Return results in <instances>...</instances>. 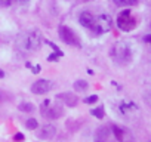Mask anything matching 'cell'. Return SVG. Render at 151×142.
Wrapping results in <instances>:
<instances>
[{"label":"cell","mask_w":151,"mask_h":142,"mask_svg":"<svg viewBox=\"0 0 151 142\" xmlns=\"http://www.w3.org/2000/svg\"><path fill=\"white\" fill-rule=\"evenodd\" d=\"M17 46L19 47V50H22L25 53L36 52L42 46V34H40V31L39 30H30V31L22 33L18 37V40H17Z\"/></svg>","instance_id":"obj_1"},{"label":"cell","mask_w":151,"mask_h":142,"mask_svg":"<svg viewBox=\"0 0 151 142\" xmlns=\"http://www.w3.org/2000/svg\"><path fill=\"white\" fill-rule=\"evenodd\" d=\"M113 58L117 64L120 65H126L130 62L132 59V49L126 42H119L114 44L113 47Z\"/></svg>","instance_id":"obj_2"},{"label":"cell","mask_w":151,"mask_h":142,"mask_svg":"<svg viewBox=\"0 0 151 142\" xmlns=\"http://www.w3.org/2000/svg\"><path fill=\"white\" fill-rule=\"evenodd\" d=\"M117 27L122 31H132L136 27V19L133 18L132 12L129 9H124L123 12L119 14L117 16Z\"/></svg>","instance_id":"obj_3"},{"label":"cell","mask_w":151,"mask_h":142,"mask_svg":"<svg viewBox=\"0 0 151 142\" xmlns=\"http://www.w3.org/2000/svg\"><path fill=\"white\" fill-rule=\"evenodd\" d=\"M58 34H59V39H61L64 43H67V44H70V46L80 47V40H79V37L76 36V33H74L71 28H68L67 25H59V27H58Z\"/></svg>","instance_id":"obj_4"},{"label":"cell","mask_w":151,"mask_h":142,"mask_svg":"<svg viewBox=\"0 0 151 142\" xmlns=\"http://www.w3.org/2000/svg\"><path fill=\"white\" fill-rule=\"evenodd\" d=\"M111 27H113V19L110 15H98L95 16V24H93L92 31L95 34H104V33H108Z\"/></svg>","instance_id":"obj_5"},{"label":"cell","mask_w":151,"mask_h":142,"mask_svg":"<svg viewBox=\"0 0 151 142\" xmlns=\"http://www.w3.org/2000/svg\"><path fill=\"white\" fill-rule=\"evenodd\" d=\"M40 113H42V115L45 118L55 120V118H59L64 114V110H62L61 105H50L49 101H45L42 104V107H40Z\"/></svg>","instance_id":"obj_6"},{"label":"cell","mask_w":151,"mask_h":142,"mask_svg":"<svg viewBox=\"0 0 151 142\" xmlns=\"http://www.w3.org/2000/svg\"><path fill=\"white\" fill-rule=\"evenodd\" d=\"M114 133H113V129L111 126H102L96 130L95 133V142H114Z\"/></svg>","instance_id":"obj_7"},{"label":"cell","mask_w":151,"mask_h":142,"mask_svg":"<svg viewBox=\"0 0 151 142\" xmlns=\"http://www.w3.org/2000/svg\"><path fill=\"white\" fill-rule=\"evenodd\" d=\"M52 89V83L49 80H37L31 86V92L34 95H45Z\"/></svg>","instance_id":"obj_8"},{"label":"cell","mask_w":151,"mask_h":142,"mask_svg":"<svg viewBox=\"0 0 151 142\" xmlns=\"http://www.w3.org/2000/svg\"><path fill=\"white\" fill-rule=\"evenodd\" d=\"M79 22H80L85 28L92 30V28H93V24H95V15H93L92 12H89V11H85V12L80 14Z\"/></svg>","instance_id":"obj_9"},{"label":"cell","mask_w":151,"mask_h":142,"mask_svg":"<svg viewBox=\"0 0 151 142\" xmlns=\"http://www.w3.org/2000/svg\"><path fill=\"white\" fill-rule=\"evenodd\" d=\"M56 133V129L53 124H45L42 127V130H39V138L42 139H52Z\"/></svg>","instance_id":"obj_10"},{"label":"cell","mask_w":151,"mask_h":142,"mask_svg":"<svg viewBox=\"0 0 151 142\" xmlns=\"http://www.w3.org/2000/svg\"><path fill=\"white\" fill-rule=\"evenodd\" d=\"M111 129H113V133H114V136H116L117 141L126 142V135H129V132H127L126 129H123V127H120V126H116V124H113Z\"/></svg>","instance_id":"obj_11"},{"label":"cell","mask_w":151,"mask_h":142,"mask_svg":"<svg viewBox=\"0 0 151 142\" xmlns=\"http://www.w3.org/2000/svg\"><path fill=\"white\" fill-rule=\"evenodd\" d=\"M62 99L68 107H76V105H77V96H76V95H71V93H62V95H58V99Z\"/></svg>","instance_id":"obj_12"},{"label":"cell","mask_w":151,"mask_h":142,"mask_svg":"<svg viewBox=\"0 0 151 142\" xmlns=\"http://www.w3.org/2000/svg\"><path fill=\"white\" fill-rule=\"evenodd\" d=\"M28 3V0H0V6L8 8V6H14V5H24Z\"/></svg>","instance_id":"obj_13"},{"label":"cell","mask_w":151,"mask_h":142,"mask_svg":"<svg viewBox=\"0 0 151 142\" xmlns=\"http://www.w3.org/2000/svg\"><path fill=\"white\" fill-rule=\"evenodd\" d=\"M88 87H89V85L85 80H79V82L74 83V89L77 92H85V90H88Z\"/></svg>","instance_id":"obj_14"},{"label":"cell","mask_w":151,"mask_h":142,"mask_svg":"<svg viewBox=\"0 0 151 142\" xmlns=\"http://www.w3.org/2000/svg\"><path fill=\"white\" fill-rule=\"evenodd\" d=\"M19 111H24V113H31V111H34V105L31 104V102H22V104H19Z\"/></svg>","instance_id":"obj_15"},{"label":"cell","mask_w":151,"mask_h":142,"mask_svg":"<svg viewBox=\"0 0 151 142\" xmlns=\"http://www.w3.org/2000/svg\"><path fill=\"white\" fill-rule=\"evenodd\" d=\"M117 6H133L138 3V0H114Z\"/></svg>","instance_id":"obj_16"},{"label":"cell","mask_w":151,"mask_h":142,"mask_svg":"<svg viewBox=\"0 0 151 142\" xmlns=\"http://www.w3.org/2000/svg\"><path fill=\"white\" fill-rule=\"evenodd\" d=\"M91 114H92V115H95L96 118H104V107H98V108L92 110V111H91Z\"/></svg>","instance_id":"obj_17"},{"label":"cell","mask_w":151,"mask_h":142,"mask_svg":"<svg viewBox=\"0 0 151 142\" xmlns=\"http://www.w3.org/2000/svg\"><path fill=\"white\" fill-rule=\"evenodd\" d=\"M25 124H27V127H28V129H31V130L37 129V126H39V123H37V120H36V118H28Z\"/></svg>","instance_id":"obj_18"},{"label":"cell","mask_w":151,"mask_h":142,"mask_svg":"<svg viewBox=\"0 0 151 142\" xmlns=\"http://www.w3.org/2000/svg\"><path fill=\"white\" fill-rule=\"evenodd\" d=\"M59 56H62V55H61V53H58V52H53V53H50V55L47 56V61H50V62L58 61V59H59Z\"/></svg>","instance_id":"obj_19"},{"label":"cell","mask_w":151,"mask_h":142,"mask_svg":"<svg viewBox=\"0 0 151 142\" xmlns=\"http://www.w3.org/2000/svg\"><path fill=\"white\" fill-rule=\"evenodd\" d=\"M96 101H98V96H96V95H92V96H89V98H86V99H85V102H86V104H95Z\"/></svg>","instance_id":"obj_20"},{"label":"cell","mask_w":151,"mask_h":142,"mask_svg":"<svg viewBox=\"0 0 151 142\" xmlns=\"http://www.w3.org/2000/svg\"><path fill=\"white\" fill-rule=\"evenodd\" d=\"M144 99H145V102L151 107V90H150V92H147V93L144 95Z\"/></svg>","instance_id":"obj_21"},{"label":"cell","mask_w":151,"mask_h":142,"mask_svg":"<svg viewBox=\"0 0 151 142\" xmlns=\"http://www.w3.org/2000/svg\"><path fill=\"white\" fill-rule=\"evenodd\" d=\"M27 67H31L30 64H27ZM33 68V73L36 74V73H40V65H36V67H31Z\"/></svg>","instance_id":"obj_22"},{"label":"cell","mask_w":151,"mask_h":142,"mask_svg":"<svg viewBox=\"0 0 151 142\" xmlns=\"http://www.w3.org/2000/svg\"><path fill=\"white\" fill-rule=\"evenodd\" d=\"M14 139H15V141H24V135H22V133H17V135L14 136Z\"/></svg>","instance_id":"obj_23"},{"label":"cell","mask_w":151,"mask_h":142,"mask_svg":"<svg viewBox=\"0 0 151 142\" xmlns=\"http://www.w3.org/2000/svg\"><path fill=\"white\" fill-rule=\"evenodd\" d=\"M145 42H148V43H151V36H147V37H145Z\"/></svg>","instance_id":"obj_24"},{"label":"cell","mask_w":151,"mask_h":142,"mask_svg":"<svg viewBox=\"0 0 151 142\" xmlns=\"http://www.w3.org/2000/svg\"><path fill=\"white\" fill-rule=\"evenodd\" d=\"M3 76H5V73H3V71H2V70H0V79H2Z\"/></svg>","instance_id":"obj_25"},{"label":"cell","mask_w":151,"mask_h":142,"mask_svg":"<svg viewBox=\"0 0 151 142\" xmlns=\"http://www.w3.org/2000/svg\"><path fill=\"white\" fill-rule=\"evenodd\" d=\"M86 2H89V0H86Z\"/></svg>","instance_id":"obj_26"},{"label":"cell","mask_w":151,"mask_h":142,"mask_svg":"<svg viewBox=\"0 0 151 142\" xmlns=\"http://www.w3.org/2000/svg\"><path fill=\"white\" fill-rule=\"evenodd\" d=\"M150 142H151V141H150Z\"/></svg>","instance_id":"obj_27"}]
</instances>
